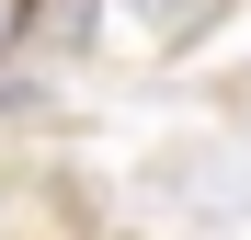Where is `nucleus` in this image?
<instances>
[{
    "instance_id": "nucleus-1",
    "label": "nucleus",
    "mask_w": 251,
    "mask_h": 240,
    "mask_svg": "<svg viewBox=\"0 0 251 240\" xmlns=\"http://www.w3.org/2000/svg\"><path fill=\"white\" fill-rule=\"evenodd\" d=\"M217 12H228V0H137V34H149V46H194Z\"/></svg>"
},
{
    "instance_id": "nucleus-2",
    "label": "nucleus",
    "mask_w": 251,
    "mask_h": 240,
    "mask_svg": "<svg viewBox=\"0 0 251 240\" xmlns=\"http://www.w3.org/2000/svg\"><path fill=\"white\" fill-rule=\"evenodd\" d=\"M23 23H34V0H0V57L23 46Z\"/></svg>"
}]
</instances>
